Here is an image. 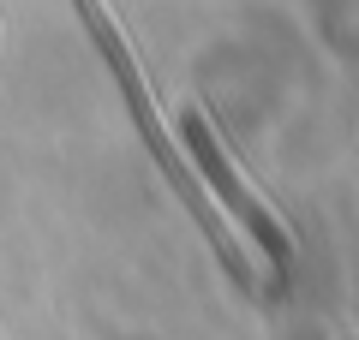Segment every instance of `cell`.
Wrapping results in <instances>:
<instances>
[{
  "mask_svg": "<svg viewBox=\"0 0 359 340\" xmlns=\"http://www.w3.org/2000/svg\"><path fill=\"white\" fill-rule=\"evenodd\" d=\"M186 138H192V150H198V162H204L210 185H222V191H228V203H233V209L245 215V221H252V233H257V239L269 245V257H276V263H287V239H282V227L269 221V209H264V203H252V197H245V185H240V179L228 173V155H222L216 143H210V132L198 126V120H186Z\"/></svg>",
  "mask_w": 359,
  "mask_h": 340,
  "instance_id": "6da1fadb",
  "label": "cell"
}]
</instances>
